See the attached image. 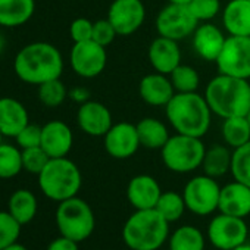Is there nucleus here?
Here are the masks:
<instances>
[{
  "label": "nucleus",
  "instance_id": "nucleus-1",
  "mask_svg": "<svg viewBox=\"0 0 250 250\" xmlns=\"http://www.w3.org/2000/svg\"><path fill=\"white\" fill-rule=\"evenodd\" d=\"M14 69L21 81L40 85L46 81L61 78L63 71V58L56 46L44 42H36L24 46L17 53Z\"/></svg>",
  "mask_w": 250,
  "mask_h": 250
},
{
  "label": "nucleus",
  "instance_id": "nucleus-2",
  "mask_svg": "<svg viewBox=\"0 0 250 250\" xmlns=\"http://www.w3.org/2000/svg\"><path fill=\"white\" fill-rule=\"evenodd\" d=\"M171 127L178 134L202 139L208 134L212 122V110L205 96L194 93H175L165 106Z\"/></svg>",
  "mask_w": 250,
  "mask_h": 250
},
{
  "label": "nucleus",
  "instance_id": "nucleus-3",
  "mask_svg": "<svg viewBox=\"0 0 250 250\" xmlns=\"http://www.w3.org/2000/svg\"><path fill=\"white\" fill-rule=\"evenodd\" d=\"M203 96L212 113L222 119L246 116L250 110L249 80L218 74L208 83Z\"/></svg>",
  "mask_w": 250,
  "mask_h": 250
},
{
  "label": "nucleus",
  "instance_id": "nucleus-4",
  "mask_svg": "<svg viewBox=\"0 0 250 250\" xmlns=\"http://www.w3.org/2000/svg\"><path fill=\"white\" fill-rule=\"evenodd\" d=\"M169 238V222L156 210H136L125 221L122 240L130 250H158Z\"/></svg>",
  "mask_w": 250,
  "mask_h": 250
},
{
  "label": "nucleus",
  "instance_id": "nucleus-5",
  "mask_svg": "<svg viewBox=\"0 0 250 250\" xmlns=\"http://www.w3.org/2000/svg\"><path fill=\"white\" fill-rule=\"evenodd\" d=\"M37 177L43 194L58 203L75 197L83 184L80 168L66 156L50 159Z\"/></svg>",
  "mask_w": 250,
  "mask_h": 250
},
{
  "label": "nucleus",
  "instance_id": "nucleus-6",
  "mask_svg": "<svg viewBox=\"0 0 250 250\" xmlns=\"http://www.w3.org/2000/svg\"><path fill=\"white\" fill-rule=\"evenodd\" d=\"M206 147L199 137L186 134L171 136L167 145L161 149L164 165L177 174H188L202 167Z\"/></svg>",
  "mask_w": 250,
  "mask_h": 250
},
{
  "label": "nucleus",
  "instance_id": "nucleus-7",
  "mask_svg": "<svg viewBox=\"0 0 250 250\" xmlns=\"http://www.w3.org/2000/svg\"><path fill=\"white\" fill-rule=\"evenodd\" d=\"M56 225L61 235L81 243L93 234L96 218L90 205L75 196L59 203L56 209Z\"/></svg>",
  "mask_w": 250,
  "mask_h": 250
},
{
  "label": "nucleus",
  "instance_id": "nucleus-8",
  "mask_svg": "<svg viewBox=\"0 0 250 250\" xmlns=\"http://www.w3.org/2000/svg\"><path fill=\"white\" fill-rule=\"evenodd\" d=\"M221 187L216 178L206 174L190 178L183 190L187 209L197 216H208L218 210Z\"/></svg>",
  "mask_w": 250,
  "mask_h": 250
},
{
  "label": "nucleus",
  "instance_id": "nucleus-9",
  "mask_svg": "<svg viewBox=\"0 0 250 250\" xmlns=\"http://www.w3.org/2000/svg\"><path fill=\"white\" fill-rule=\"evenodd\" d=\"M250 228L244 218L221 213L213 216L208 225V238L218 250H232L249 241Z\"/></svg>",
  "mask_w": 250,
  "mask_h": 250
},
{
  "label": "nucleus",
  "instance_id": "nucleus-10",
  "mask_svg": "<svg viewBox=\"0 0 250 250\" xmlns=\"http://www.w3.org/2000/svg\"><path fill=\"white\" fill-rule=\"evenodd\" d=\"M215 63L219 74L250 80V37L228 36Z\"/></svg>",
  "mask_w": 250,
  "mask_h": 250
},
{
  "label": "nucleus",
  "instance_id": "nucleus-11",
  "mask_svg": "<svg viewBox=\"0 0 250 250\" xmlns=\"http://www.w3.org/2000/svg\"><path fill=\"white\" fill-rule=\"evenodd\" d=\"M199 22L188 6L168 3L156 17V31L161 37L181 42L193 36Z\"/></svg>",
  "mask_w": 250,
  "mask_h": 250
},
{
  "label": "nucleus",
  "instance_id": "nucleus-12",
  "mask_svg": "<svg viewBox=\"0 0 250 250\" xmlns=\"http://www.w3.org/2000/svg\"><path fill=\"white\" fill-rule=\"evenodd\" d=\"M69 62L77 75L83 78H96L106 68L107 52L106 47L97 44L93 40L74 43Z\"/></svg>",
  "mask_w": 250,
  "mask_h": 250
},
{
  "label": "nucleus",
  "instance_id": "nucleus-13",
  "mask_svg": "<svg viewBox=\"0 0 250 250\" xmlns=\"http://www.w3.org/2000/svg\"><path fill=\"white\" fill-rule=\"evenodd\" d=\"M107 20L118 36H131L145 24L146 6L143 0H113L107 9Z\"/></svg>",
  "mask_w": 250,
  "mask_h": 250
},
{
  "label": "nucleus",
  "instance_id": "nucleus-14",
  "mask_svg": "<svg viewBox=\"0 0 250 250\" xmlns=\"http://www.w3.org/2000/svg\"><path fill=\"white\" fill-rule=\"evenodd\" d=\"M103 146L106 153L113 159L122 161L134 156L142 146L137 127L125 121L113 124L103 137Z\"/></svg>",
  "mask_w": 250,
  "mask_h": 250
},
{
  "label": "nucleus",
  "instance_id": "nucleus-15",
  "mask_svg": "<svg viewBox=\"0 0 250 250\" xmlns=\"http://www.w3.org/2000/svg\"><path fill=\"white\" fill-rule=\"evenodd\" d=\"M77 122L80 130L91 137H104L113 125L110 110L103 103L96 100H87L80 104Z\"/></svg>",
  "mask_w": 250,
  "mask_h": 250
},
{
  "label": "nucleus",
  "instance_id": "nucleus-16",
  "mask_svg": "<svg viewBox=\"0 0 250 250\" xmlns=\"http://www.w3.org/2000/svg\"><path fill=\"white\" fill-rule=\"evenodd\" d=\"M74 145V134L63 121H50L42 127V143L43 150L53 158H65Z\"/></svg>",
  "mask_w": 250,
  "mask_h": 250
},
{
  "label": "nucleus",
  "instance_id": "nucleus-17",
  "mask_svg": "<svg viewBox=\"0 0 250 250\" xmlns=\"http://www.w3.org/2000/svg\"><path fill=\"white\" fill-rule=\"evenodd\" d=\"M161 194L159 183L147 174L133 177L127 186V199L136 210L155 209Z\"/></svg>",
  "mask_w": 250,
  "mask_h": 250
},
{
  "label": "nucleus",
  "instance_id": "nucleus-18",
  "mask_svg": "<svg viewBox=\"0 0 250 250\" xmlns=\"http://www.w3.org/2000/svg\"><path fill=\"white\" fill-rule=\"evenodd\" d=\"M147 58L156 72L169 75L181 63V49L178 42L159 36L150 43Z\"/></svg>",
  "mask_w": 250,
  "mask_h": 250
},
{
  "label": "nucleus",
  "instance_id": "nucleus-19",
  "mask_svg": "<svg viewBox=\"0 0 250 250\" xmlns=\"http://www.w3.org/2000/svg\"><path fill=\"white\" fill-rule=\"evenodd\" d=\"M218 210L221 213H227V215L238 216V218L249 216L250 215V187L235 180L221 187Z\"/></svg>",
  "mask_w": 250,
  "mask_h": 250
},
{
  "label": "nucleus",
  "instance_id": "nucleus-20",
  "mask_svg": "<svg viewBox=\"0 0 250 250\" xmlns=\"http://www.w3.org/2000/svg\"><path fill=\"white\" fill-rule=\"evenodd\" d=\"M227 37L224 33L210 22H202L193 33L194 52L208 62H216Z\"/></svg>",
  "mask_w": 250,
  "mask_h": 250
},
{
  "label": "nucleus",
  "instance_id": "nucleus-21",
  "mask_svg": "<svg viewBox=\"0 0 250 250\" xmlns=\"http://www.w3.org/2000/svg\"><path fill=\"white\" fill-rule=\"evenodd\" d=\"M139 94L142 100L150 106H167L174 97L175 90L169 75L153 72L142 78L139 84Z\"/></svg>",
  "mask_w": 250,
  "mask_h": 250
},
{
  "label": "nucleus",
  "instance_id": "nucleus-22",
  "mask_svg": "<svg viewBox=\"0 0 250 250\" xmlns=\"http://www.w3.org/2000/svg\"><path fill=\"white\" fill-rule=\"evenodd\" d=\"M30 124L25 106L14 97L0 99V131L3 137H17Z\"/></svg>",
  "mask_w": 250,
  "mask_h": 250
},
{
  "label": "nucleus",
  "instance_id": "nucleus-23",
  "mask_svg": "<svg viewBox=\"0 0 250 250\" xmlns=\"http://www.w3.org/2000/svg\"><path fill=\"white\" fill-rule=\"evenodd\" d=\"M222 24L228 36L250 37V0H229L222 11Z\"/></svg>",
  "mask_w": 250,
  "mask_h": 250
},
{
  "label": "nucleus",
  "instance_id": "nucleus-24",
  "mask_svg": "<svg viewBox=\"0 0 250 250\" xmlns=\"http://www.w3.org/2000/svg\"><path fill=\"white\" fill-rule=\"evenodd\" d=\"M36 11L34 0H0V25L15 28L27 24Z\"/></svg>",
  "mask_w": 250,
  "mask_h": 250
},
{
  "label": "nucleus",
  "instance_id": "nucleus-25",
  "mask_svg": "<svg viewBox=\"0 0 250 250\" xmlns=\"http://www.w3.org/2000/svg\"><path fill=\"white\" fill-rule=\"evenodd\" d=\"M140 145L150 150H161L169 140V130L167 125L156 118L147 116L136 124Z\"/></svg>",
  "mask_w": 250,
  "mask_h": 250
},
{
  "label": "nucleus",
  "instance_id": "nucleus-26",
  "mask_svg": "<svg viewBox=\"0 0 250 250\" xmlns=\"http://www.w3.org/2000/svg\"><path fill=\"white\" fill-rule=\"evenodd\" d=\"M231 159H232V152L229 150L228 146L213 145L212 147L206 149V153L202 162L203 174L212 178L224 177L227 172L231 171Z\"/></svg>",
  "mask_w": 250,
  "mask_h": 250
},
{
  "label": "nucleus",
  "instance_id": "nucleus-27",
  "mask_svg": "<svg viewBox=\"0 0 250 250\" xmlns=\"http://www.w3.org/2000/svg\"><path fill=\"white\" fill-rule=\"evenodd\" d=\"M37 199L34 196V193H31L30 190L21 188L17 190L11 199H9V205H8V212L21 224V225H27L30 224L37 213Z\"/></svg>",
  "mask_w": 250,
  "mask_h": 250
},
{
  "label": "nucleus",
  "instance_id": "nucleus-28",
  "mask_svg": "<svg viewBox=\"0 0 250 250\" xmlns=\"http://www.w3.org/2000/svg\"><path fill=\"white\" fill-rule=\"evenodd\" d=\"M221 134L225 145L237 149L250 142V124L246 116H231L224 119Z\"/></svg>",
  "mask_w": 250,
  "mask_h": 250
},
{
  "label": "nucleus",
  "instance_id": "nucleus-29",
  "mask_svg": "<svg viewBox=\"0 0 250 250\" xmlns=\"http://www.w3.org/2000/svg\"><path fill=\"white\" fill-rule=\"evenodd\" d=\"M205 246L203 232L193 225L178 227L168 238L169 250H205Z\"/></svg>",
  "mask_w": 250,
  "mask_h": 250
},
{
  "label": "nucleus",
  "instance_id": "nucleus-30",
  "mask_svg": "<svg viewBox=\"0 0 250 250\" xmlns=\"http://www.w3.org/2000/svg\"><path fill=\"white\" fill-rule=\"evenodd\" d=\"M22 169V150L12 145H0V178H14Z\"/></svg>",
  "mask_w": 250,
  "mask_h": 250
},
{
  "label": "nucleus",
  "instance_id": "nucleus-31",
  "mask_svg": "<svg viewBox=\"0 0 250 250\" xmlns=\"http://www.w3.org/2000/svg\"><path fill=\"white\" fill-rule=\"evenodd\" d=\"M155 209L171 224V222H177L183 216L187 206L183 194L169 190V191H162Z\"/></svg>",
  "mask_w": 250,
  "mask_h": 250
},
{
  "label": "nucleus",
  "instance_id": "nucleus-32",
  "mask_svg": "<svg viewBox=\"0 0 250 250\" xmlns=\"http://www.w3.org/2000/svg\"><path fill=\"white\" fill-rule=\"evenodd\" d=\"M169 80L174 85L175 93H194L199 90L200 85L199 72L193 66L184 63H180L169 74Z\"/></svg>",
  "mask_w": 250,
  "mask_h": 250
},
{
  "label": "nucleus",
  "instance_id": "nucleus-33",
  "mask_svg": "<svg viewBox=\"0 0 250 250\" xmlns=\"http://www.w3.org/2000/svg\"><path fill=\"white\" fill-rule=\"evenodd\" d=\"M229 172L235 181L250 187V142L232 150Z\"/></svg>",
  "mask_w": 250,
  "mask_h": 250
},
{
  "label": "nucleus",
  "instance_id": "nucleus-34",
  "mask_svg": "<svg viewBox=\"0 0 250 250\" xmlns=\"http://www.w3.org/2000/svg\"><path fill=\"white\" fill-rule=\"evenodd\" d=\"M66 97H68V90L65 84L61 81V78H55L39 85V99L47 107L61 106Z\"/></svg>",
  "mask_w": 250,
  "mask_h": 250
},
{
  "label": "nucleus",
  "instance_id": "nucleus-35",
  "mask_svg": "<svg viewBox=\"0 0 250 250\" xmlns=\"http://www.w3.org/2000/svg\"><path fill=\"white\" fill-rule=\"evenodd\" d=\"M21 227L22 225L8 210H0V250L18 241Z\"/></svg>",
  "mask_w": 250,
  "mask_h": 250
},
{
  "label": "nucleus",
  "instance_id": "nucleus-36",
  "mask_svg": "<svg viewBox=\"0 0 250 250\" xmlns=\"http://www.w3.org/2000/svg\"><path fill=\"white\" fill-rule=\"evenodd\" d=\"M21 150H22V168L27 172L39 175L50 161V156L43 150L42 146L21 149Z\"/></svg>",
  "mask_w": 250,
  "mask_h": 250
},
{
  "label": "nucleus",
  "instance_id": "nucleus-37",
  "mask_svg": "<svg viewBox=\"0 0 250 250\" xmlns=\"http://www.w3.org/2000/svg\"><path fill=\"white\" fill-rule=\"evenodd\" d=\"M188 9L197 22H210L221 12V2L219 0H191Z\"/></svg>",
  "mask_w": 250,
  "mask_h": 250
},
{
  "label": "nucleus",
  "instance_id": "nucleus-38",
  "mask_svg": "<svg viewBox=\"0 0 250 250\" xmlns=\"http://www.w3.org/2000/svg\"><path fill=\"white\" fill-rule=\"evenodd\" d=\"M118 37V33L115 27L110 24V21L106 20H99L93 24V37L91 40L96 42L97 44L107 47L113 43V40Z\"/></svg>",
  "mask_w": 250,
  "mask_h": 250
},
{
  "label": "nucleus",
  "instance_id": "nucleus-39",
  "mask_svg": "<svg viewBox=\"0 0 250 250\" xmlns=\"http://www.w3.org/2000/svg\"><path fill=\"white\" fill-rule=\"evenodd\" d=\"M18 147L21 149H30L37 147L42 143V127L36 124H28L27 127L15 137Z\"/></svg>",
  "mask_w": 250,
  "mask_h": 250
},
{
  "label": "nucleus",
  "instance_id": "nucleus-40",
  "mask_svg": "<svg viewBox=\"0 0 250 250\" xmlns=\"http://www.w3.org/2000/svg\"><path fill=\"white\" fill-rule=\"evenodd\" d=\"M93 24L90 20L87 18H77L75 21L71 22L69 27V36L72 39L74 43H81V42H87L91 40L93 37Z\"/></svg>",
  "mask_w": 250,
  "mask_h": 250
},
{
  "label": "nucleus",
  "instance_id": "nucleus-41",
  "mask_svg": "<svg viewBox=\"0 0 250 250\" xmlns=\"http://www.w3.org/2000/svg\"><path fill=\"white\" fill-rule=\"evenodd\" d=\"M47 250H80V249H78V243L74 241L72 238L59 235L58 238H55L49 243Z\"/></svg>",
  "mask_w": 250,
  "mask_h": 250
},
{
  "label": "nucleus",
  "instance_id": "nucleus-42",
  "mask_svg": "<svg viewBox=\"0 0 250 250\" xmlns=\"http://www.w3.org/2000/svg\"><path fill=\"white\" fill-rule=\"evenodd\" d=\"M68 97H71L74 102L83 104L87 100H90V91L87 88H84V87H75L71 91H68Z\"/></svg>",
  "mask_w": 250,
  "mask_h": 250
},
{
  "label": "nucleus",
  "instance_id": "nucleus-43",
  "mask_svg": "<svg viewBox=\"0 0 250 250\" xmlns=\"http://www.w3.org/2000/svg\"><path fill=\"white\" fill-rule=\"evenodd\" d=\"M3 250H28L25 246H22V244H20L18 241L17 243H14V244H11V246H8L6 249H3Z\"/></svg>",
  "mask_w": 250,
  "mask_h": 250
},
{
  "label": "nucleus",
  "instance_id": "nucleus-44",
  "mask_svg": "<svg viewBox=\"0 0 250 250\" xmlns=\"http://www.w3.org/2000/svg\"><path fill=\"white\" fill-rule=\"evenodd\" d=\"M169 3L172 5H183V6H188L191 0H168Z\"/></svg>",
  "mask_w": 250,
  "mask_h": 250
},
{
  "label": "nucleus",
  "instance_id": "nucleus-45",
  "mask_svg": "<svg viewBox=\"0 0 250 250\" xmlns=\"http://www.w3.org/2000/svg\"><path fill=\"white\" fill-rule=\"evenodd\" d=\"M5 47H6V39H5V36L2 33H0V55L3 53Z\"/></svg>",
  "mask_w": 250,
  "mask_h": 250
},
{
  "label": "nucleus",
  "instance_id": "nucleus-46",
  "mask_svg": "<svg viewBox=\"0 0 250 250\" xmlns=\"http://www.w3.org/2000/svg\"><path fill=\"white\" fill-rule=\"evenodd\" d=\"M232 250H250V241H247V243H244V244H240L238 247H235V249H232Z\"/></svg>",
  "mask_w": 250,
  "mask_h": 250
},
{
  "label": "nucleus",
  "instance_id": "nucleus-47",
  "mask_svg": "<svg viewBox=\"0 0 250 250\" xmlns=\"http://www.w3.org/2000/svg\"><path fill=\"white\" fill-rule=\"evenodd\" d=\"M2 140H3V134H2V131H0V145H2V143H3Z\"/></svg>",
  "mask_w": 250,
  "mask_h": 250
},
{
  "label": "nucleus",
  "instance_id": "nucleus-48",
  "mask_svg": "<svg viewBox=\"0 0 250 250\" xmlns=\"http://www.w3.org/2000/svg\"><path fill=\"white\" fill-rule=\"evenodd\" d=\"M246 118H247V121H249V124H250V110H249V113L246 115Z\"/></svg>",
  "mask_w": 250,
  "mask_h": 250
},
{
  "label": "nucleus",
  "instance_id": "nucleus-49",
  "mask_svg": "<svg viewBox=\"0 0 250 250\" xmlns=\"http://www.w3.org/2000/svg\"><path fill=\"white\" fill-rule=\"evenodd\" d=\"M249 241H250V232H249Z\"/></svg>",
  "mask_w": 250,
  "mask_h": 250
}]
</instances>
